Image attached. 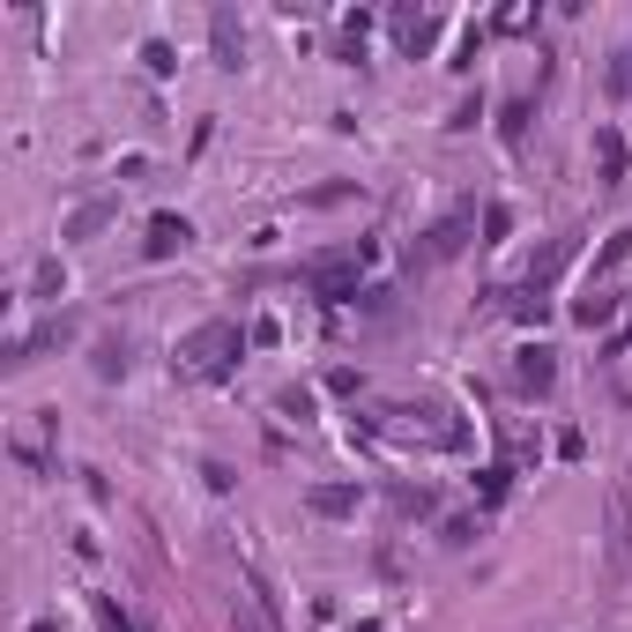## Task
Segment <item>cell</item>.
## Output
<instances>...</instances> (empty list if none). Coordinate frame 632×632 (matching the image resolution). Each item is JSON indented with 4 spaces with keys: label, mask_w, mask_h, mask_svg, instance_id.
<instances>
[{
    "label": "cell",
    "mask_w": 632,
    "mask_h": 632,
    "mask_svg": "<svg viewBox=\"0 0 632 632\" xmlns=\"http://www.w3.org/2000/svg\"><path fill=\"white\" fill-rule=\"evenodd\" d=\"M179 357H186L194 379H231L239 357H246V328H239V320H202L194 336L179 342Z\"/></svg>",
    "instance_id": "obj_1"
},
{
    "label": "cell",
    "mask_w": 632,
    "mask_h": 632,
    "mask_svg": "<svg viewBox=\"0 0 632 632\" xmlns=\"http://www.w3.org/2000/svg\"><path fill=\"white\" fill-rule=\"evenodd\" d=\"M476 239V202H454V209L439 216V223H424L417 231V246H410V276H432V268H447L454 253ZM484 246V239H476Z\"/></svg>",
    "instance_id": "obj_2"
},
{
    "label": "cell",
    "mask_w": 632,
    "mask_h": 632,
    "mask_svg": "<svg viewBox=\"0 0 632 632\" xmlns=\"http://www.w3.org/2000/svg\"><path fill=\"white\" fill-rule=\"evenodd\" d=\"M75 328H83V320H75V313H68V305H60V313H45L38 328H31V336H15L8 342V350H0V373L15 379V373H31V365H38L45 350H60V342H75Z\"/></svg>",
    "instance_id": "obj_3"
},
{
    "label": "cell",
    "mask_w": 632,
    "mask_h": 632,
    "mask_svg": "<svg viewBox=\"0 0 632 632\" xmlns=\"http://www.w3.org/2000/svg\"><path fill=\"white\" fill-rule=\"evenodd\" d=\"M506 379H513V394H521V402H544L550 387H558V350H550V342H521Z\"/></svg>",
    "instance_id": "obj_4"
},
{
    "label": "cell",
    "mask_w": 632,
    "mask_h": 632,
    "mask_svg": "<svg viewBox=\"0 0 632 632\" xmlns=\"http://www.w3.org/2000/svg\"><path fill=\"white\" fill-rule=\"evenodd\" d=\"M573 253H581V231H558L536 260H528V276H521V297H550V283L573 268Z\"/></svg>",
    "instance_id": "obj_5"
},
{
    "label": "cell",
    "mask_w": 632,
    "mask_h": 632,
    "mask_svg": "<svg viewBox=\"0 0 632 632\" xmlns=\"http://www.w3.org/2000/svg\"><path fill=\"white\" fill-rule=\"evenodd\" d=\"M105 223H120V194H89V202H75V209L60 216V246H89Z\"/></svg>",
    "instance_id": "obj_6"
},
{
    "label": "cell",
    "mask_w": 632,
    "mask_h": 632,
    "mask_svg": "<svg viewBox=\"0 0 632 632\" xmlns=\"http://www.w3.org/2000/svg\"><path fill=\"white\" fill-rule=\"evenodd\" d=\"M186 246H194V216L157 209L149 223H142V253H149V260H171V253H186Z\"/></svg>",
    "instance_id": "obj_7"
},
{
    "label": "cell",
    "mask_w": 632,
    "mask_h": 632,
    "mask_svg": "<svg viewBox=\"0 0 632 632\" xmlns=\"http://www.w3.org/2000/svg\"><path fill=\"white\" fill-rule=\"evenodd\" d=\"M625 171H632V149H625V126H610V120H595V186H625Z\"/></svg>",
    "instance_id": "obj_8"
},
{
    "label": "cell",
    "mask_w": 632,
    "mask_h": 632,
    "mask_svg": "<svg viewBox=\"0 0 632 632\" xmlns=\"http://www.w3.org/2000/svg\"><path fill=\"white\" fill-rule=\"evenodd\" d=\"M394 45H402V60H424L439 45V15L432 8H394Z\"/></svg>",
    "instance_id": "obj_9"
},
{
    "label": "cell",
    "mask_w": 632,
    "mask_h": 632,
    "mask_svg": "<svg viewBox=\"0 0 632 632\" xmlns=\"http://www.w3.org/2000/svg\"><path fill=\"white\" fill-rule=\"evenodd\" d=\"M209 45H216V68H223V75H239V68H246V31H239V15H231V8H216V15H209Z\"/></svg>",
    "instance_id": "obj_10"
},
{
    "label": "cell",
    "mask_w": 632,
    "mask_h": 632,
    "mask_svg": "<svg viewBox=\"0 0 632 632\" xmlns=\"http://www.w3.org/2000/svg\"><path fill=\"white\" fill-rule=\"evenodd\" d=\"M365 506V484H313L305 491V513H320V521H350Z\"/></svg>",
    "instance_id": "obj_11"
},
{
    "label": "cell",
    "mask_w": 632,
    "mask_h": 632,
    "mask_svg": "<svg viewBox=\"0 0 632 632\" xmlns=\"http://www.w3.org/2000/svg\"><path fill=\"white\" fill-rule=\"evenodd\" d=\"M632 566V484H618V499H610V581Z\"/></svg>",
    "instance_id": "obj_12"
},
{
    "label": "cell",
    "mask_w": 632,
    "mask_h": 632,
    "mask_svg": "<svg viewBox=\"0 0 632 632\" xmlns=\"http://www.w3.org/2000/svg\"><path fill=\"white\" fill-rule=\"evenodd\" d=\"M89 373H97V379H126V373H134L126 336H105V342H97V350H89Z\"/></svg>",
    "instance_id": "obj_13"
},
{
    "label": "cell",
    "mask_w": 632,
    "mask_h": 632,
    "mask_svg": "<svg viewBox=\"0 0 632 632\" xmlns=\"http://www.w3.org/2000/svg\"><path fill=\"white\" fill-rule=\"evenodd\" d=\"M231 632H283V625H276V610L246 588V595H231Z\"/></svg>",
    "instance_id": "obj_14"
},
{
    "label": "cell",
    "mask_w": 632,
    "mask_h": 632,
    "mask_svg": "<svg viewBox=\"0 0 632 632\" xmlns=\"http://www.w3.org/2000/svg\"><path fill=\"white\" fill-rule=\"evenodd\" d=\"M528 120H536V105H528V97H506V120H499L506 157H521V149H528Z\"/></svg>",
    "instance_id": "obj_15"
},
{
    "label": "cell",
    "mask_w": 632,
    "mask_h": 632,
    "mask_svg": "<svg viewBox=\"0 0 632 632\" xmlns=\"http://www.w3.org/2000/svg\"><path fill=\"white\" fill-rule=\"evenodd\" d=\"M573 320H581V328H603V320H618V297H610V291H595V283H588V291L573 297Z\"/></svg>",
    "instance_id": "obj_16"
},
{
    "label": "cell",
    "mask_w": 632,
    "mask_h": 632,
    "mask_svg": "<svg viewBox=\"0 0 632 632\" xmlns=\"http://www.w3.org/2000/svg\"><path fill=\"white\" fill-rule=\"evenodd\" d=\"M31 291H38V297H68V260H60V253H45V260H38Z\"/></svg>",
    "instance_id": "obj_17"
},
{
    "label": "cell",
    "mask_w": 632,
    "mask_h": 632,
    "mask_svg": "<svg viewBox=\"0 0 632 632\" xmlns=\"http://www.w3.org/2000/svg\"><path fill=\"white\" fill-rule=\"evenodd\" d=\"M432 484H394V513H402V521H424V513H432Z\"/></svg>",
    "instance_id": "obj_18"
},
{
    "label": "cell",
    "mask_w": 632,
    "mask_h": 632,
    "mask_svg": "<svg viewBox=\"0 0 632 632\" xmlns=\"http://www.w3.org/2000/svg\"><path fill=\"white\" fill-rule=\"evenodd\" d=\"M506 231H513V209L506 202H484V246H506Z\"/></svg>",
    "instance_id": "obj_19"
},
{
    "label": "cell",
    "mask_w": 632,
    "mask_h": 632,
    "mask_svg": "<svg viewBox=\"0 0 632 632\" xmlns=\"http://www.w3.org/2000/svg\"><path fill=\"white\" fill-rule=\"evenodd\" d=\"M603 83H610V97H632V45H625V52H610Z\"/></svg>",
    "instance_id": "obj_20"
},
{
    "label": "cell",
    "mask_w": 632,
    "mask_h": 632,
    "mask_svg": "<svg viewBox=\"0 0 632 632\" xmlns=\"http://www.w3.org/2000/svg\"><path fill=\"white\" fill-rule=\"evenodd\" d=\"M625 253H632V231H610V246L595 253V276H610V268H618ZM595 276H588V283H595Z\"/></svg>",
    "instance_id": "obj_21"
},
{
    "label": "cell",
    "mask_w": 632,
    "mask_h": 632,
    "mask_svg": "<svg viewBox=\"0 0 632 632\" xmlns=\"http://www.w3.org/2000/svg\"><path fill=\"white\" fill-rule=\"evenodd\" d=\"M350 194H357V179H336V186H313L305 202H313V209H336V202H350Z\"/></svg>",
    "instance_id": "obj_22"
},
{
    "label": "cell",
    "mask_w": 632,
    "mask_h": 632,
    "mask_svg": "<svg viewBox=\"0 0 632 632\" xmlns=\"http://www.w3.org/2000/svg\"><path fill=\"white\" fill-rule=\"evenodd\" d=\"M276 410H283V417H313V394H305V387H283V394H276Z\"/></svg>",
    "instance_id": "obj_23"
},
{
    "label": "cell",
    "mask_w": 632,
    "mask_h": 632,
    "mask_svg": "<svg viewBox=\"0 0 632 632\" xmlns=\"http://www.w3.org/2000/svg\"><path fill=\"white\" fill-rule=\"evenodd\" d=\"M142 60H149V75H171V68H179V52H171L165 38H149V45H142Z\"/></svg>",
    "instance_id": "obj_24"
},
{
    "label": "cell",
    "mask_w": 632,
    "mask_h": 632,
    "mask_svg": "<svg viewBox=\"0 0 632 632\" xmlns=\"http://www.w3.org/2000/svg\"><path fill=\"white\" fill-rule=\"evenodd\" d=\"M506 476H513V469H499V462L484 469V484H476V491H484V506H499V499H506Z\"/></svg>",
    "instance_id": "obj_25"
},
{
    "label": "cell",
    "mask_w": 632,
    "mask_h": 632,
    "mask_svg": "<svg viewBox=\"0 0 632 632\" xmlns=\"http://www.w3.org/2000/svg\"><path fill=\"white\" fill-rule=\"evenodd\" d=\"M439 544H447V550H469V544H476V521H469V513H462V521H447V536H439Z\"/></svg>",
    "instance_id": "obj_26"
},
{
    "label": "cell",
    "mask_w": 632,
    "mask_h": 632,
    "mask_svg": "<svg viewBox=\"0 0 632 632\" xmlns=\"http://www.w3.org/2000/svg\"><path fill=\"white\" fill-rule=\"evenodd\" d=\"M476 120H484V97H462V105H454V120H447V126H454V134H469Z\"/></svg>",
    "instance_id": "obj_27"
},
{
    "label": "cell",
    "mask_w": 632,
    "mask_h": 632,
    "mask_svg": "<svg viewBox=\"0 0 632 632\" xmlns=\"http://www.w3.org/2000/svg\"><path fill=\"white\" fill-rule=\"evenodd\" d=\"M625 350H632V328H625V336H610V357H625Z\"/></svg>",
    "instance_id": "obj_28"
},
{
    "label": "cell",
    "mask_w": 632,
    "mask_h": 632,
    "mask_svg": "<svg viewBox=\"0 0 632 632\" xmlns=\"http://www.w3.org/2000/svg\"><path fill=\"white\" fill-rule=\"evenodd\" d=\"M31 632H60V618H38V625H31Z\"/></svg>",
    "instance_id": "obj_29"
}]
</instances>
